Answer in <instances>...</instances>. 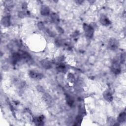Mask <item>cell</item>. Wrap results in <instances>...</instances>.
Instances as JSON below:
<instances>
[{"instance_id":"1","label":"cell","mask_w":126,"mask_h":126,"mask_svg":"<svg viewBox=\"0 0 126 126\" xmlns=\"http://www.w3.org/2000/svg\"><path fill=\"white\" fill-rule=\"evenodd\" d=\"M83 29L86 37L88 38H92L94 33V28L91 25L84 23L83 24Z\"/></svg>"},{"instance_id":"2","label":"cell","mask_w":126,"mask_h":126,"mask_svg":"<svg viewBox=\"0 0 126 126\" xmlns=\"http://www.w3.org/2000/svg\"><path fill=\"white\" fill-rule=\"evenodd\" d=\"M119 46V41L114 38H111L108 42V47L111 50H116Z\"/></svg>"},{"instance_id":"3","label":"cell","mask_w":126,"mask_h":126,"mask_svg":"<svg viewBox=\"0 0 126 126\" xmlns=\"http://www.w3.org/2000/svg\"><path fill=\"white\" fill-rule=\"evenodd\" d=\"M29 75L31 78L36 80H40L44 77V75L43 74L32 70L29 71Z\"/></svg>"},{"instance_id":"4","label":"cell","mask_w":126,"mask_h":126,"mask_svg":"<svg viewBox=\"0 0 126 126\" xmlns=\"http://www.w3.org/2000/svg\"><path fill=\"white\" fill-rule=\"evenodd\" d=\"M111 70L115 74H118L121 72V66L119 63L117 61L113 63L111 65Z\"/></svg>"},{"instance_id":"5","label":"cell","mask_w":126,"mask_h":126,"mask_svg":"<svg viewBox=\"0 0 126 126\" xmlns=\"http://www.w3.org/2000/svg\"><path fill=\"white\" fill-rule=\"evenodd\" d=\"M21 60V56L20 53H14L12 54L11 57V61L12 64L14 65L16 64L17 62Z\"/></svg>"},{"instance_id":"6","label":"cell","mask_w":126,"mask_h":126,"mask_svg":"<svg viewBox=\"0 0 126 126\" xmlns=\"http://www.w3.org/2000/svg\"><path fill=\"white\" fill-rule=\"evenodd\" d=\"M40 64L43 68H44L46 69H50L52 67V62H50V61H49L47 59L42 60L40 62Z\"/></svg>"},{"instance_id":"7","label":"cell","mask_w":126,"mask_h":126,"mask_svg":"<svg viewBox=\"0 0 126 126\" xmlns=\"http://www.w3.org/2000/svg\"><path fill=\"white\" fill-rule=\"evenodd\" d=\"M44 116L41 115L39 117L34 118L33 119V122L36 126H42L44 124Z\"/></svg>"},{"instance_id":"8","label":"cell","mask_w":126,"mask_h":126,"mask_svg":"<svg viewBox=\"0 0 126 126\" xmlns=\"http://www.w3.org/2000/svg\"><path fill=\"white\" fill-rule=\"evenodd\" d=\"M99 21L100 23L103 26H108L111 24V22L108 19V18L106 15H104L101 16Z\"/></svg>"},{"instance_id":"9","label":"cell","mask_w":126,"mask_h":126,"mask_svg":"<svg viewBox=\"0 0 126 126\" xmlns=\"http://www.w3.org/2000/svg\"><path fill=\"white\" fill-rule=\"evenodd\" d=\"M56 69L59 72L62 73H65L67 70V66L63 63H58L56 66Z\"/></svg>"},{"instance_id":"10","label":"cell","mask_w":126,"mask_h":126,"mask_svg":"<svg viewBox=\"0 0 126 126\" xmlns=\"http://www.w3.org/2000/svg\"><path fill=\"white\" fill-rule=\"evenodd\" d=\"M103 96L105 100L108 102H111L113 100V96L109 91H105L103 93Z\"/></svg>"},{"instance_id":"11","label":"cell","mask_w":126,"mask_h":126,"mask_svg":"<svg viewBox=\"0 0 126 126\" xmlns=\"http://www.w3.org/2000/svg\"><path fill=\"white\" fill-rule=\"evenodd\" d=\"M43 98L45 103L49 105H52V104L53 102V99L52 97L48 94H45L43 96Z\"/></svg>"},{"instance_id":"12","label":"cell","mask_w":126,"mask_h":126,"mask_svg":"<svg viewBox=\"0 0 126 126\" xmlns=\"http://www.w3.org/2000/svg\"><path fill=\"white\" fill-rule=\"evenodd\" d=\"M40 13L43 16H48L50 14V9L46 5H42L40 8Z\"/></svg>"},{"instance_id":"13","label":"cell","mask_w":126,"mask_h":126,"mask_svg":"<svg viewBox=\"0 0 126 126\" xmlns=\"http://www.w3.org/2000/svg\"><path fill=\"white\" fill-rule=\"evenodd\" d=\"M1 24L4 27H9L10 25V17L8 16H4L1 19Z\"/></svg>"},{"instance_id":"14","label":"cell","mask_w":126,"mask_h":126,"mask_svg":"<svg viewBox=\"0 0 126 126\" xmlns=\"http://www.w3.org/2000/svg\"><path fill=\"white\" fill-rule=\"evenodd\" d=\"M20 55L21 56V59L23 60L25 62H29L32 59L30 55L26 52H22L20 53Z\"/></svg>"},{"instance_id":"15","label":"cell","mask_w":126,"mask_h":126,"mask_svg":"<svg viewBox=\"0 0 126 126\" xmlns=\"http://www.w3.org/2000/svg\"><path fill=\"white\" fill-rule=\"evenodd\" d=\"M126 118V114L125 112L121 113L117 118V121L120 123H122L125 122Z\"/></svg>"},{"instance_id":"16","label":"cell","mask_w":126,"mask_h":126,"mask_svg":"<svg viewBox=\"0 0 126 126\" xmlns=\"http://www.w3.org/2000/svg\"><path fill=\"white\" fill-rule=\"evenodd\" d=\"M65 100H66V103L67 104V105L68 106L71 107L73 105V104L74 103V100L71 96H70L68 94H66L65 95Z\"/></svg>"},{"instance_id":"17","label":"cell","mask_w":126,"mask_h":126,"mask_svg":"<svg viewBox=\"0 0 126 126\" xmlns=\"http://www.w3.org/2000/svg\"><path fill=\"white\" fill-rule=\"evenodd\" d=\"M50 17H51V20L53 23H57L59 21V15L55 13H52L51 14Z\"/></svg>"},{"instance_id":"18","label":"cell","mask_w":126,"mask_h":126,"mask_svg":"<svg viewBox=\"0 0 126 126\" xmlns=\"http://www.w3.org/2000/svg\"><path fill=\"white\" fill-rule=\"evenodd\" d=\"M67 79L70 83H74L75 80V78L74 75L72 73H69L67 76Z\"/></svg>"},{"instance_id":"19","label":"cell","mask_w":126,"mask_h":126,"mask_svg":"<svg viewBox=\"0 0 126 126\" xmlns=\"http://www.w3.org/2000/svg\"><path fill=\"white\" fill-rule=\"evenodd\" d=\"M83 118V116L82 115H78L76 117V123L77 125H80Z\"/></svg>"},{"instance_id":"20","label":"cell","mask_w":126,"mask_h":126,"mask_svg":"<svg viewBox=\"0 0 126 126\" xmlns=\"http://www.w3.org/2000/svg\"><path fill=\"white\" fill-rule=\"evenodd\" d=\"M107 122L109 123V125H115V119L112 118V117H109L107 119Z\"/></svg>"},{"instance_id":"21","label":"cell","mask_w":126,"mask_h":126,"mask_svg":"<svg viewBox=\"0 0 126 126\" xmlns=\"http://www.w3.org/2000/svg\"><path fill=\"white\" fill-rule=\"evenodd\" d=\"M55 43L56 44V45L57 46H60L62 44V41L59 38H57L55 40Z\"/></svg>"},{"instance_id":"22","label":"cell","mask_w":126,"mask_h":126,"mask_svg":"<svg viewBox=\"0 0 126 126\" xmlns=\"http://www.w3.org/2000/svg\"><path fill=\"white\" fill-rule=\"evenodd\" d=\"M38 27L39 29L40 30H43L45 28L44 24L42 22H39L38 24Z\"/></svg>"},{"instance_id":"23","label":"cell","mask_w":126,"mask_h":126,"mask_svg":"<svg viewBox=\"0 0 126 126\" xmlns=\"http://www.w3.org/2000/svg\"><path fill=\"white\" fill-rule=\"evenodd\" d=\"M125 54H122L121 57V62L123 63L125 62Z\"/></svg>"},{"instance_id":"24","label":"cell","mask_w":126,"mask_h":126,"mask_svg":"<svg viewBox=\"0 0 126 126\" xmlns=\"http://www.w3.org/2000/svg\"><path fill=\"white\" fill-rule=\"evenodd\" d=\"M19 15L20 17H23L24 16H25V14L23 12H19Z\"/></svg>"}]
</instances>
